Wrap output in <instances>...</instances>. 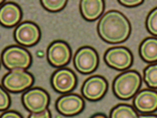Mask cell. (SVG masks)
Instances as JSON below:
<instances>
[{
    "label": "cell",
    "mask_w": 157,
    "mask_h": 118,
    "mask_svg": "<svg viewBox=\"0 0 157 118\" xmlns=\"http://www.w3.org/2000/svg\"><path fill=\"white\" fill-rule=\"evenodd\" d=\"M133 105L140 113H152L157 110V91L144 88L134 95Z\"/></svg>",
    "instance_id": "13"
},
{
    "label": "cell",
    "mask_w": 157,
    "mask_h": 118,
    "mask_svg": "<svg viewBox=\"0 0 157 118\" xmlns=\"http://www.w3.org/2000/svg\"><path fill=\"white\" fill-rule=\"evenodd\" d=\"M142 79L138 72L134 70L125 71L114 79L113 90L119 99L127 100L132 98L139 91Z\"/></svg>",
    "instance_id": "2"
},
{
    "label": "cell",
    "mask_w": 157,
    "mask_h": 118,
    "mask_svg": "<svg viewBox=\"0 0 157 118\" xmlns=\"http://www.w3.org/2000/svg\"><path fill=\"white\" fill-rule=\"evenodd\" d=\"M2 3H4V1H2V0H0V5H1Z\"/></svg>",
    "instance_id": "27"
},
{
    "label": "cell",
    "mask_w": 157,
    "mask_h": 118,
    "mask_svg": "<svg viewBox=\"0 0 157 118\" xmlns=\"http://www.w3.org/2000/svg\"><path fill=\"white\" fill-rule=\"evenodd\" d=\"M53 88L61 93L72 91L77 85V76L70 68H60L54 72L51 79Z\"/></svg>",
    "instance_id": "12"
},
{
    "label": "cell",
    "mask_w": 157,
    "mask_h": 118,
    "mask_svg": "<svg viewBox=\"0 0 157 118\" xmlns=\"http://www.w3.org/2000/svg\"><path fill=\"white\" fill-rule=\"evenodd\" d=\"M85 107V100L76 93H70L59 97L56 102L58 112L65 116H74L82 111Z\"/></svg>",
    "instance_id": "11"
},
{
    "label": "cell",
    "mask_w": 157,
    "mask_h": 118,
    "mask_svg": "<svg viewBox=\"0 0 157 118\" xmlns=\"http://www.w3.org/2000/svg\"><path fill=\"white\" fill-rule=\"evenodd\" d=\"M90 118H107V116L104 113H96V114H94Z\"/></svg>",
    "instance_id": "26"
},
{
    "label": "cell",
    "mask_w": 157,
    "mask_h": 118,
    "mask_svg": "<svg viewBox=\"0 0 157 118\" xmlns=\"http://www.w3.org/2000/svg\"><path fill=\"white\" fill-rule=\"evenodd\" d=\"M82 16L86 21H96L104 13L105 1L101 0H82L80 2Z\"/></svg>",
    "instance_id": "15"
},
{
    "label": "cell",
    "mask_w": 157,
    "mask_h": 118,
    "mask_svg": "<svg viewBox=\"0 0 157 118\" xmlns=\"http://www.w3.org/2000/svg\"><path fill=\"white\" fill-rule=\"evenodd\" d=\"M0 118H23L20 113L16 111H6L1 114Z\"/></svg>",
    "instance_id": "24"
},
{
    "label": "cell",
    "mask_w": 157,
    "mask_h": 118,
    "mask_svg": "<svg viewBox=\"0 0 157 118\" xmlns=\"http://www.w3.org/2000/svg\"><path fill=\"white\" fill-rule=\"evenodd\" d=\"M22 18L21 8L14 2H5L0 7V24L3 27L16 26Z\"/></svg>",
    "instance_id": "14"
},
{
    "label": "cell",
    "mask_w": 157,
    "mask_h": 118,
    "mask_svg": "<svg viewBox=\"0 0 157 118\" xmlns=\"http://www.w3.org/2000/svg\"><path fill=\"white\" fill-rule=\"evenodd\" d=\"M10 105V97L0 85V111L6 110Z\"/></svg>",
    "instance_id": "21"
},
{
    "label": "cell",
    "mask_w": 157,
    "mask_h": 118,
    "mask_svg": "<svg viewBox=\"0 0 157 118\" xmlns=\"http://www.w3.org/2000/svg\"><path fill=\"white\" fill-rule=\"evenodd\" d=\"M71 57V48L64 41H55L48 48L47 59L48 62L53 67H65L70 62Z\"/></svg>",
    "instance_id": "10"
},
{
    "label": "cell",
    "mask_w": 157,
    "mask_h": 118,
    "mask_svg": "<svg viewBox=\"0 0 157 118\" xmlns=\"http://www.w3.org/2000/svg\"><path fill=\"white\" fill-rule=\"evenodd\" d=\"M105 62L117 71H126L133 64V56L125 47H114L105 53Z\"/></svg>",
    "instance_id": "6"
},
{
    "label": "cell",
    "mask_w": 157,
    "mask_h": 118,
    "mask_svg": "<svg viewBox=\"0 0 157 118\" xmlns=\"http://www.w3.org/2000/svg\"><path fill=\"white\" fill-rule=\"evenodd\" d=\"M1 60L4 67L8 70H25L30 67L32 56L28 50L19 46H10L2 52Z\"/></svg>",
    "instance_id": "3"
},
{
    "label": "cell",
    "mask_w": 157,
    "mask_h": 118,
    "mask_svg": "<svg viewBox=\"0 0 157 118\" xmlns=\"http://www.w3.org/2000/svg\"><path fill=\"white\" fill-rule=\"evenodd\" d=\"M41 4L48 11L58 12L66 6L67 1L66 0H43V1H41Z\"/></svg>",
    "instance_id": "20"
},
{
    "label": "cell",
    "mask_w": 157,
    "mask_h": 118,
    "mask_svg": "<svg viewBox=\"0 0 157 118\" xmlns=\"http://www.w3.org/2000/svg\"><path fill=\"white\" fill-rule=\"evenodd\" d=\"M143 79L151 89L157 88V63L150 64L144 68Z\"/></svg>",
    "instance_id": "18"
},
{
    "label": "cell",
    "mask_w": 157,
    "mask_h": 118,
    "mask_svg": "<svg viewBox=\"0 0 157 118\" xmlns=\"http://www.w3.org/2000/svg\"><path fill=\"white\" fill-rule=\"evenodd\" d=\"M28 118H51V113L48 109H46V110L39 113H32Z\"/></svg>",
    "instance_id": "23"
},
{
    "label": "cell",
    "mask_w": 157,
    "mask_h": 118,
    "mask_svg": "<svg viewBox=\"0 0 157 118\" xmlns=\"http://www.w3.org/2000/svg\"><path fill=\"white\" fill-rule=\"evenodd\" d=\"M138 118H157L156 114H140Z\"/></svg>",
    "instance_id": "25"
},
{
    "label": "cell",
    "mask_w": 157,
    "mask_h": 118,
    "mask_svg": "<svg viewBox=\"0 0 157 118\" xmlns=\"http://www.w3.org/2000/svg\"><path fill=\"white\" fill-rule=\"evenodd\" d=\"M40 37V28L33 22L26 21L19 24L14 31V39L21 46H34L39 42Z\"/></svg>",
    "instance_id": "9"
},
{
    "label": "cell",
    "mask_w": 157,
    "mask_h": 118,
    "mask_svg": "<svg viewBox=\"0 0 157 118\" xmlns=\"http://www.w3.org/2000/svg\"><path fill=\"white\" fill-rule=\"evenodd\" d=\"M109 88L107 80L101 76H92L82 87V93L85 98L90 101L101 99Z\"/></svg>",
    "instance_id": "8"
},
{
    "label": "cell",
    "mask_w": 157,
    "mask_h": 118,
    "mask_svg": "<svg viewBox=\"0 0 157 118\" xmlns=\"http://www.w3.org/2000/svg\"><path fill=\"white\" fill-rule=\"evenodd\" d=\"M109 118H138V113L129 104H117L111 109Z\"/></svg>",
    "instance_id": "17"
},
{
    "label": "cell",
    "mask_w": 157,
    "mask_h": 118,
    "mask_svg": "<svg viewBox=\"0 0 157 118\" xmlns=\"http://www.w3.org/2000/svg\"><path fill=\"white\" fill-rule=\"evenodd\" d=\"M49 100L50 98L48 93L39 87L29 89L22 96L24 106L31 113H39L46 110Z\"/></svg>",
    "instance_id": "7"
},
{
    "label": "cell",
    "mask_w": 157,
    "mask_h": 118,
    "mask_svg": "<svg viewBox=\"0 0 157 118\" xmlns=\"http://www.w3.org/2000/svg\"><path fill=\"white\" fill-rule=\"evenodd\" d=\"M74 66L82 75L92 74L98 66V52L89 46L80 48L74 57Z\"/></svg>",
    "instance_id": "5"
},
{
    "label": "cell",
    "mask_w": 157,
    "mask_h": 118,
    "mask_svg": "<svg viewBox=\"0 0 157 118\" xmlns=\"http://www.w3.org/2000/svg\"><path fill=\"white\" fill-rule=\"evenodd\" d=\"M34 83V78L30 72L22 68L12 70L2 79V85L11 92H21L26 90Z\"/></svg>",
    "instance_id": "4"
},
{
    "label": "cell",
    "mask_w": 157,
    "mask_h": 118,
    "mask_svg": "<svg viewBox=\"0 0 157 118\" xmlns=\"http://www.w3.org/2000/svg\"><path fill=\"white\" fill-rule=\"evenodd\" d=\"M146 29L151 35L157 37V7L152 9L147 16Z\"/></svg>",
    "instance_id": "19"
},
{
    "label": "cell",
    "mask_w": 157,
    "mask_h": 118,
    "mask_svg": "<svg viewBox=\"0 0 157 118\" xmlns=\"http://www.w3.org/2000/svg\"><path fill=\"white\" fill-rule=\"evenodd\" d=\"M98 33L105 43H123L131 33V25L129 20L121 11L109 10L100 18Z\"/></svg>",
    "instance_id": "1"
},
{
    "label": "cell",
    "mask_w": 157,
    "mask_h": 118,
    "mask_svg": "<svg viewBox=\"0 0 157 118\" xmlns=\"http://www.w3.org/2000/svg\"><path fill=\"white\" fill-rule=\"evenodd\" d=\"M118 2L126 7H135L143 3L142 0H119Z\"/></svg>",
    "instance_id": "22"
},
{
    "label": "cell",
    "mask_w": 157,
    "mask_h": 118,
    "mask_svg": "<svg viewBox=\"0 0 157 118\" xmlns=\"http://www.w3.org/2000/svg\"><path fill=\"white\" fill-rule=\"evenodd\" d=\"M139 56L144 62L155 64L157 62V38L148 37L139 46Z\"/></svg>",
    "instance_id": "16"
}]
</instances>
